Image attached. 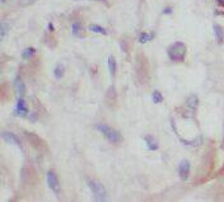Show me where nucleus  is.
I'll list each match as a JSON object with an SVG mask.
<instances>
[{
  "label": "nucleus",
  "instance_id": "1a4fd4ad",
  "mask_svg": "<svg viewBox=\"0 0 224 202\" xmlns=\"http://www.w3.org/2000/svg\"><path fill=\"white\" fill-rule=\"evenodd\" d=\"M145 144H146V148H148V150L150 151H154V150H158L159 145H158V141L152 137V136H146L145 137Z\"/></svg>",
  "mask_w": 224,
  "mask_h": 202
},
{
  "label": "nucleus",
  "instance_id": "20e7f679",
  "mask_svg": "<svg viewBox=\"0 0 224 202\" xmlns=\"http://www.w3.org/2000/svg\"><path fill=\"white\" fill-rule=\"evenodd\" d=\"M47 184H48L50 189L52 191L55 195H59L60 193V181H59V177L56 175V173L52 170H50L47 173Z\"/></svg>",
  "mask_w": 224,
  "mask_h": 202
},
{
  "label": "nucleus",
  "instance_id": "0eeeda50",
  "mask_svg": "<svg viewBox=\"0 0 224 202\" xmlns=\"http://www.w3.org/2000/svg\"><path fill=\"white\" fill-rule=\"evenodd\" d=\"M2 137H3L4 141L8 142V144H13L15 146H18L19 149H22V144H21L19 137L17 136V135H14L13 132H3L2 133Z\"/></svg>",
  "mask_w": 224,
  "mask_h": 202
},
{
  "label": "nucleus",
  "instance_id": "aec40b11",
  "mask_svg": "<svg viewBox=\"0 0 224 202\" xmlns=\"http://www.w3.org/2000/svg\"><path fill=\"white\" fill-rule=\"evenodd\" d=\"M34 2H37V0H21V4L22 5H31V4H33Z\"/></svg>",
  "mask_w": 224,
  "mask_h": 202
},
{
  "label": "nucleus",
  "instance_id": "423d86ee",
  "mask_svg": "<svg viewBox=\"0 0 224 202\" xmlns=\"http://www.w3.org/2000/svg\"><path fill=\"white\" fill-rule=\"evenodd\" d=\"M15 114L17 116H21V117H25L28 114V107H27V103L25 100L23 99V97H19L18 102H17V106H15Z\"/></svg>",
  "mask_w": 224,
  "mask_h": 202
},
{
  "label": "nucleus",
  "instance_id": "6ab92c4d",
  "mask_svg": "<svg viewBox=\"0 0 224 202\" xmlns=\"http://www.w3.org/2000/svg\"><path fill=\"white\" fill-rule=\"evenodd\" d=\"M71 32H73L74 36L79 37L80 36V32H82V26H80L79 23H73L71 24Z\"/></svg>",
  "mask_w": 224,
  "mask_h": 202
},
{
  "label": "nucleus",
  "instance_id": "dca6fc26",
  "mask_svg": "<svg viewBox=\"0 0 224 202\" xmlns=\"http://www.w3.org/2000/svg\"><path fill=\"white\" fill-rule=\"evenodd\" d=\"M10 27H9V24H6L5 22H3L2 24H0V39H4L5 38V36H6V33H8V29H9Z\"/></svg>",
  "mask_w": 224,
  "mask_h": 202
},
{
  "label": "nucleus",
  "instance_id": "ddd939ff",
  "mask_svg": "<svg viewBox=\"0 0 224 202\" xmlns=\"http://www.w3.org/2000/svg\"><path fill=\"white\" fill-rule=\"evenodd\" d=\"M88 28H89V31H91V32L98 33V35H107V31H106L105 28H103V27L98 26V24H91V26H89Z\"/></svg>",
  "mask_w": 224,
  "mask_h": 202
},
{
  "label": "nucleus",
  "instance_id": "4be33fe9",
  "mask_svg": "<svg viewBox=\"0 0 224 202\" xmlns=\"http://www.w3.org/2000/svg\"><path fill=\"white\" fill-rule=\"evenodd\" d=\"M93 2H103V0H93Z\"/></svg>",
  "mask_w": 224,
  "mask_h": 202
},
{
  "label": "nucleus",
  "instance_id": "a211bd4d",
  "mask_svg": "<svg viewBox=\"0 0 224 202\" xmlns=\"http://www.w3.org/2000/svg\"><path fill=\"white\" fill-rule=\"evenodd\" d=\"M54 75H55L56 79H61V77L64 75V66L59 64V65L55 67V69H54Z\"/></svg>",
  "mask_w": 224,
  "mask_h": 202
},
{
  "label": "nucleus",
  "instance_id": "f8f14e48",
  "mask_svg": "<svg viewBox=\"0 0 224 202\" xmlns=\"http://www.w3.org/2000/svg\"><path fill=\"white\" fill-rule=\"evenodd\" d=\"M34 54H36V48H33V47H27V48L23 50L22 57L24 58V60H29L31 57L34 56Z\"/></svg>",
  "mask_w": 224,
  "mask_h": 202
},
{
  "label": "nucleus",
  "instance_id": "4468645a",
  "mask_svg": "<svg viewBox=\"0 0 224 202\" xmlns=\"http://www.w3.org/2000/svg\"><path fill=\"white\" fill-rule=\"evenodd\" d=\"M197 103H199V99H197V97L196 95H190L187 98V107L190 108V109H196V107H197Z\"/></svg>",
  "mask_w": 224,
  "mask_h": 202
},
{
  "label": "nucleus",
  "instance_id": "f03ea898",
  "mask_svg": "<svg viewBox=\"0 0 224 202\" xmlns=\"http://www.w3.org/2000/svg\"><path fill=\"white\" fill-rule=\"evenodd\" d=\"M96 127H97V130H98V131H99L110 142H112V144H118V142L122 141L121 133H120L118 131H116V130H114V129H111L110 126H107V125H97Z\"/></svg>",
  "mask_w": 224,
  "mask_h": 202
},
{
  "label": "nucleus",
  "instance_id": "9b49d317",
  "mask_svg": "<svg viewBox=\"0 0 224 202\" xmlns=\"http://www.w3.org/2000/svg\"><path fill=\"white\" fill-rule=\"evenodd\" d=\"M108 70H110V74L114 77V75L116 74V69H117V64H116V60L114 56H110L108 57Z\"/></svg>",
  "mask_w": 224,
  "mask_h": 202
},
{
  "label": "nucleus",
  "instance_id": "f3484780",
  "mask_svg": "<svg viewBox=\"0 0 224 202\" xmlns=\"http://www.w3.org/2000/svg\"><path fill=\"white\" fill-rule=\"evenodd\" d=\"M152 98H153V103H156V104H159V103L163 102V95L159 93L158 90H154V92H153Z\"/></svg>",
  "mask_w": 224,
  "mask_h": 202
},
{
  "label": "nucleus",
  "instance_id": "7ed1b4c3",
  "mask_svg": "<svg viewBox=\"0 0 224 202\" xmlns=\"http://www.w3.org/2000/svg\"><path fill=\"white\" fill-rule=\"evenodd\" d=\"M87 183H88L89 189L93 193L94 200H96V201H105L106 200L107 192H106V188H105V186H103L102 183L94 181V179H88Z\"/></svg>",
  "mask_w": 224,
  "mask_h": 202
},
{
  "label": "nucleus",
  "instance_id": "6e6552de",
  "mask_svg": "<svg viewBox=\"0 0 224 202\" xmlns=\"http://www.w3.org/2000/svg\"><path fill=\"white\" fill-rule=\"evenodd\" d=\"M14 87L17 89V93L19 94V97H23L25 94V85H24L23 80L19 77L15 78V80H14Z\"/></svg>",
  "mask_w": 224,
  "mask_h": 202
},
{
  "label": "nucleus",
  "instance_id": "2eb2a0df",
  "mask_svg": "<svg viewBox=\"0 0 224 202\" xmlns=\"http://www.w3.org/2000/svg\"><path fill=\"white\" fill-rule=\"evenodd\" d=\"M154 38V33H146V32H143L141 35L139 36V42L140 43H146V42H149L150 39Z\"/></svg>",
  "mask_w": 224,
  "mask_h": 202
},
{
  "label": "nucleus",
  "instance_id": "f257e3e1",
  "mask_svg": "<svg viewBox=\"0 0 224 202\" xmlns=\"http://www.w3.org/2000/svg\"><path fill=\"white\" fill-rule=\"evenodd\" d=\"M167 54L169 60L175 62H182L186 57V45L182 42H175L173 45L168 47Z\"/></svg>",
  "mask_w": 224,
  "mask_h": 202
},
{
  "label": "nucleus",
  "instance_id": "39448f33",
  "mask_svg": "<svg viewBox=\"0 0 224 202\" xmlns=\"http://www.w3.org/2000/svg\"><path fill=\"white\" fill-rule=\"evenodd\" d=\"M190 168H191L190 162L186 160V159H183V160L180 163V165H178V174H180L181 179L186 181L188 178V174H190Z\"/></svg>",
  "mask_w": 224,
  "mask_h": 202
},
{
  "label": "nucleus",
  "instance_id": "412c9836",
  "mask_svg": "<svg viewBox=\"0 0 224 202\" xmlns=\"http://www.w3.org/2000/svg\"><path fill=\"white\" fill-rule=\"evenodd\" d=\"M171 12H172V9H171V8H166V9L163 10V13H164V14H169Z\"/></svg>",
  "mask_w": 224,
  "mask_h": 202
},
{
  "label": "nucleus",
  "instance_id": "9d476101",
  "mask_svg": "<svg viewBox=\"0 0 224 202\" xmlns=\"http://www.w3.org/2000/svg\"><path fill=\"white\" fill-rule=\"evenodd\" d=\"M213 29H214V35H215V38H217V41L219 42V43H222L223 39H224V32H223L222 27L218 26V24H214Z\"/></svg>",
  "mask_w": 224,
  "mask_h": 202
}]
</instances>
